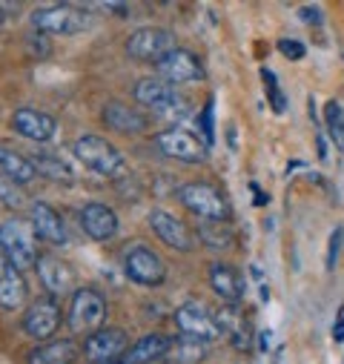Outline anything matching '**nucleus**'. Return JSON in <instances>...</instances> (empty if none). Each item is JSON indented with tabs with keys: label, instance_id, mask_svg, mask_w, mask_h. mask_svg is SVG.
Listing matches in <instances>:
<instances>
[{
	"label": "nucleus",
	"instance_id": "nucleus-1",
	"mask_svg": "<svg viewBox=\"0 0 344 364\" xmlns=\"http://www.w3.org/2000/svg\"><path fill=\"white\" fill-rule=\"evenodd\" d=\"M176 198L181 201V207L187 213H193L201 221L227 224L232 218V207H230L227 196L215 184H207V181H190V184H181L176 190Z\"/></svg>",
	"mask_w": 344,
	"mask_h": 364
},
{
	"label": "nucleus",
	"instance_id": "nucleus-2",
	"mask_svg": "<svg viewBox=\"0 0 344 364\" xmlns=\"http://www.w3.org/2000/svg\"><path fill=\"white\" fill-rule=\"evenodd\" d=\"M72 155L95 175H104V178H112V175H121L127 169V158L124 152L109 144L107 138L101 135H80L75 144H72Z\"/></svg>",
	"mask_w": 344,
	"mask_h": 364
},
{
	"label": "nucleus",
	"instance_id": "nucleus-3",
	"mask_svg": "<svg viewBox=\"0 0 344 364\" xmlns=\"http://www.w3.org/2000/svg\"><path fill=\"white\" fill-rule=\"evenodd\" d=\"M132 95L141 107L152 109L155 115L161 118H184L190 104L184 101V95L178 92L172 83L161 80V77H141L135 86H132Z\"/></svg>",
	"mask_w": 344,
	"mask_h": 364
},
{
	"label": "nucleus",
	"instance_id": "nucleus-4",
	"mask_svg": "<svg viewBox=\"0 0 344 364\" xmlns=\"http://www.w3.org/2000/svg\"><path fill=\"white\" fill-rule=\"evenodd\" d=\"M66 324L72 333H86L92 336L107 327V299L95 287H77L69 301Z\"/></svg>",
	"mask_w": 344,
	"mask_h": 364
},
{
	"label": "nucleus",
	"instance_id": "nucleus-5",
	"mask_svg": "<svg viewBox=\"0 0 344 364\" xmlns=\"http://www.w3.org/2000/svg\"><path fill=\"white\" fill-rule=\"evenodd\" d=\"M32 26L41 35H77L92 26V15L86 6L58 4V6H41L32 12Z\"/></svg>",
	"mask_w": 344,
	"mask_h": 364
},
{
	"label": "nucleus",
	"instance_id": "nucleus-6",
	"mask_svg": "<svg viewBox=\"0 0 344 364\" xmlns=\"http://www.w3.org/2000/svg\"><path fill=\"white\" fill-rule=\"evenodd\" d=\"M35 227H32V221H23V218H9V221H4L0 224V247L6 250V255H9V264L15 267V269H29V267H35L38 264V258H41V252H38V247H35Z\"/></svg>",
	"mask_w": 344,
	"mask_h": 364
},
{
	"label": "nucleus",
	"instance_id": "nucleus-7",
	"mask_svg": "<svg viewBox=\"0 0 344 364\" xmlns=\"http://www.w3.org/2000/svg\"><path fill=\"white\" fill-rule=\"evenodd\" d=\"M124 276L141 287H158L166 282V264L146 244H132L124 250Z\"/></svg>",
	"mask_w": 344,
	"mask_h": 364
},
{
	"label": "nucleus",
	"instance_id": "nucleus-8",
	"mask_svg": "<svg viewBox=\"0 0 344 364\" xmlns=\"http://www.w3.org/2000/svg\"><path fill=\"white\" fill-rule=\"evenodd\" d=\"M172 321H176L178 333L184 338H195V341H215L221 338V330H218V321H215V310H210L204 301H184L176 307L172 313Z\"/></svg>",
	"mask_w": 344,
	"mask_h": 364
},
{
	"label": "nucleus",
	"instance_id": "nucleus-9",
	"mask_svg": "<svg viewBox=\"0 0 344 364\" xmlns=\"http://www.w3.org/2000/svg\"><path fill=\"white\" fill-rule=\"evenodd\" d=\"M60 324H63V307H60V299H52V296H38L21 318L23 333L43 344L52 341V336L60 330Z\"/></svg>",
	"mask_w": 344,
	"mask_h": 364
},
{
	"label": "nucleus",
	"instance_id": "nucleus-10",
	"mask_svg": "<svg viewBox=\"0 0 344 364\" xmlns=\"http://www.w3.org/2000/svg\"><path fill=\"white\" fill-rule=\"evenodd\" d=\"M155 146L163 158H172V161H178V164H204L210 149L204 141H198L193 132L181 129V127H172V129H163L155 135Z\"/></svg>",
	"mask_w": 344,
	"mask_h": 364
},
{
	"label": "nucleus",
	"instance_id": "nucleus-11",
	"mask_svg": "<svg viewBox=\"0 0 344 364\" xmlns=\"http://www.w3.org/2000/svg\"><path fill=\"white\" fill-rule=\"evenodd\" d=\"M124 49L132 60L158 63L161 58H166L172 49H176V35L169 29H161V26H141L127 38Z\"/></svg>",
	"mask_w": 344,
	"mask_h": 364
},
{
	"label": "nucleus",
	"instance_id": "nucleus-12",
	"mask_svg": "<svg viewBox=\"0 0 344 364\" xmlns=\"http://www.w3.org/2000/svg\"><path fill=\"white\" fill-rule=\"evenodd\" d=\"M158 69V77L172 83V86H181V83H195V80H204L207 77V69L201 63V58L190 49H181L176 46L166 58H161L155 63Z\"/></svg>",
	"mask_w": 344,
	"mask_h": 364
},
{
	"label": "nucleus",
	"instance_id": "nucleus-13",
	"mask_svg": "<svg viewBox=\"0 0 344 364\" xmlns=\"http://www.w3.org/2000/svg\"><path fill=\"white\" fill-rule=\"evenodd\" d=\"M35 269H38L41 284L46 287V296L63 299L66 293H75V272H72V267H69L63 258H58L55 252H41Z\"/></svg>",
	"mask_w": 344,
	"mask_h": 364
},
{
	"label": "nucleus",
	"instance_id": "nucleus-14",
	"mask_svg": "<svg viewBox=\"0 0 344 364\" xmlns=\"http://www.w3.org/2000/svg\"><path fill=\"white\" fill-rule=\"evenodd\" d=\"M146 221H149L152 232H155L166 247L178 250V252H193V250H195V232H193L181 218L172 215V213H166V210H152Z\"/></svg>",
	"mask_w": 344,
	"mask_h": 364
},
{
	"label": "nucleus",
	"instance_id": "nucleus-15",
	"mask_svg": "<svg viewBox=\"0 0 344 364\" xmlns=\"http://www.w3.org/2000/svg\"><path fill=\"white\" fill-rule=\"evenodd\" d=\"M77 221H80V230L90 235L92 241H112L121 230L118 224V213L109 207V204H101V201H90L83 204L80 213H77Z\"/></svg>",
	"mask_w": 344,
	"mask_h": 364
},
{
	"label": "nucleus",
	"instance_id": "nucleus-16",
	"mask_svg": "<svg viewBox=\"0 0 344 364\" xmlns=\"http://www.w3.org/2000/svg\"><path fill=\"white\" fill-rule=\"evenodd\" d=\"M124 353H127V330L121 327H104L83 341V358L92 364L118 361Z\"/></svg>",
	"mask_w": 344,
	"mask_h": 364
},
{
	"label": "nucleus",
	"instance_id": "nucleus-17",
	"mask_svg": "<svg viewBox=\"0 0 344 364\" xmlns=\"http://www.w3.org/2000/svg\"><path fill=\"white\" fill-rule=\"evenodd\" d=\"M207 279H210L213 293L224 304H241L244 301V296H247V279H244V272L238 267L224 264V261H215L207 269Z\"/></svg>",
	"mask_w": 344,
	"mask_h": 364
},
{
	"label": "nucleus",
	"instance_id": "nucleus-18",
	"mask_svg": "<svg viewBox=\"0 0 344 364\" xmlns=\"http://www.w3.org/2000/svg\"><path fill=\"white\" fill-rule=\"evenodd\" d=\"M12 129L26 138V141H35V144H52L58 138V121L41 109H32V107H21L15 109L12 115Z\"/></svg>",
	"mask_w": 344,
	"mask_h": 364
},
{
	"label": "nucleus",
	"instance_id": "nucleus-19",
	"mask_svg": "<svg viewBox=\"0 0 344 364\" xmlns=\"http://www.w3.org/2000/svg\"><path fill=\"white\" fill-rule=\"evenodd\" d=\"M215 321H218V330L221 336L230 338V344L241 353H247L252 347V324L247 321V316L241 313L238 304H224L221 310H215Z\"/></svg>",
	"mask_w": 344,
	"mask_h": 364
},
{
	"label": "nucleus",
	"instance_id": "nucleus-20",
	"mask_svg": "<svg viewBox=\"0 0 344 364\" xmlns=\"http://www.w3.org/2000/svg\"><path fill=\"white\" fill-rule=\"evenodd\" d=\"M101 121H104L107 129L121 132V135H141V132L149 129V115H144V112H138L127 104H118V101L104 104Z\"/></svg>",
	"mask_w": 344,
	"mask_h": 364
},
{
	"label": "nucleus",
	"instance_id": "nucleus-21",
	"mask_svg": "<svg viewBox=\"0 0 344 364\" xmlns=\"http://www.w3.org/2000/svg\"><path fill=\"white\" fill-rule=\"evenodd\" d=\"M172 344H176V338L166 336V333H146L132 347H127V353L118 361L121 364H152V361L169 355Z\"/></svg>",
	"mask_w": 344,
	"mask_h": 364
},
{
	"label": "nucleus",
	"instance_id": "nucleus-22",
	"mask_svg": "<svg viewBox=\"0 0 344 364\" xmlns=\"http://www.w3.org/2000/svg\"><path fill=\"white\" fill-rule=\"evenodd\" d=\"M32 227H35V235L49 241V244H58L63 247L69 241V232H66V224H63V215L49 207L46 201H32Z\"/></svg>",
	"mask_w": 344,
	"mask_h": 364
},
{
	"label": "nucleus",
	"instance_id": "nucleus-23",
	"mask_svg": "<svg viewBox=\"0 0 344 364\" xmlns=\"http://www.w3.org/2000/svg\"><path fill=\"white\" fill-rule=\"evenodd\" d=\"M80 353L83 350L77 347L75 338H58V341H46V344L29 350L26 364H75Z\"/></svg>",
	"mask_w": 344,
	"mask_h": 364
},
{
	"label": "nucleus",
	"instance_id": "nucleus-24",
	"mask_svg": "<svg viewBox=\"0 0 344 364\" xmlns=\"http://www.w3.org/2000/svg\"><path fill=\"white\" fill-rule=\"evenodd\" d=\"M26 299H29V284L23 279V272L9 267L4 276H0V310L15 313L26 304Z\"/></svg>",
	"mask_w": 344,
	"mask_h": 364
},
{
	"label": "nucleus",
	"instance_id": "nucleus-25",
	"mask_svg": "<svg viewBox=\"0 0 344 364\" xmlns=\"http://www.w3.org/2000/svg\"><path fill=\"white\" fill-rule=\"evenodd\" d=\"M29 161H32L38 178H46V181H52V184H66V187L75 184L72 166H69L63 158H58L55 152H35Z\"/></svg>",
	"mask_w": 344,
	"mask_h": 364
},
{
	"label": "nucleus",
	"instance_id": "nucleus-26",
	"mask_svg": "<svg viewBox=\"0 0 344 364\" xmlns=\"http://www.w3.org/2000/svg\"><path fill=\"white\" fill-rule=\"evenodd\" d=\"M0 172L9 175L12 181H18V184H23V187L38 178L32 161L26 155H21L18 149H12L9 144H0Z\"/></svg>",
	"mask_w": 344,
	"mask_h": 364
},
{
	"label": "nucleus",
	"instance_id": "nucleus-27",
	"mask_svg": "<svg viewBox=\"0 0 344 364\" xmlns=\"http://www.w3.org/2000/svg\"><path fill=\"white\" fill-rule=\"evenodd\" d=\"M198 241L207 247V250H232L235 244V232L230 230V224H221V221H204L198 224Z\"/></svg>",
	"mask_w": 344,
	"mask_h": 364
},
{
	"label": "nucleus",
	"instance_id": "nucleus-28",
	"mask_svg": "<svg viewBox=\"0 0 344 364\" xmlns=\"http://www.w3.org/2000/svg\"><path fill=\"white\" fill-rule=\"evenodd\" d=\"M204 355H207V344L204 341H195V338H176V344H172V350H169V364H198V361H204Z\"/></svg>",
	"mask_w": 344,
	"mask_h": 364
},
{
	"label": "nucleus",
	"instance_id": "nucleus-29",
	"mask_svg": "<svg viewBox=\"0 0 344 364\" xmlns=\"http://www.w3.org/2000/svg\"><path fill=\"white\" fill-rule=\"evenodd\" d=\"M324 127H327V135H330L333 146L338 152H344V107L338 101L324 104Z\"/></svg>",
	"mask_w": 344,
	"mask_h": 364
},
{
	"label": "nucleus",
	"instance_id": "nucleus-30",
	"mask_svg": "<svg viewBox=\"0 0 344 364\" xmlns=\"http://www.w3.org/2000/svg\"><path fill=\"white\" fill-rule=\"evenodd\" d=\"M26 201L29 198H26L23 184H18V181H12L9 175L0 172V204L9 207V210H21Z\"/></svg>",
	"mask_w": 344,
	"mask_h": 364
},
{
	"label": "nucleus",
	"instance_id": "nucleus-31",
	"mask_svg": "<svg viewBox=\"0 0 344 364\" xmlns=\"http://www.w3.org/2000/svg\"><path fill=\"white\" fill-rule=\"evenodd\" d=\"M262 80H264V86H267V101H270L273 112H276V115H284V112H287V95L281 92L276 72L264 66V69H262Z\"/></svg>",
	"mask_w": 344,
	"mask_h": 364
},
{
	"label": "nucleus",
	"instance_id": "nucleus-32",
	"mask_svg": "<svg viewBox=\"0 0 344 364\" xmlns=\"http://www.w3.org/2000/svg\"><path fill=\"white\" fill-rule=\"evenodd\" d=\"M341 244H344V227H335V230L330 232V241H327V255H324V269H327V272H333V269H335Z\"/></svg>",
	"mask_w": 344,
	"mask_h": 364
},
{
	"label": "nucleus",
	"instance_id": "nucleus-33",
	"mask_svg": "<svg viewBox=\"0 0 344 364\" xmlns=\"http://www.w3.org/2000/svg\"><path fill=\"white\" fill-rule=\"evenodd\" d=\"M213 104H215V98L210 95V98H207V104H204V109H201V132H204V144H207V146L215 141V127H213Z\"/></svg>",
	"mask_w": 344,
	"mask_h": 364
},
{
	"label": "nucleus",
	"instance_id": "nucleus-34",
	"mask_svg": "<svg viewBox=\"0 0 344 364\" xmlns=\"http://www.w3.org/2000/svg\"><path fill=\"white\" fill-rule=\"evenodd\" d=\"M279 52H281L287 60H301V58L307 55L304 43L296 41V38H281V41H279Z\"/></svg>",
	"mask_w": 344,
	"mask_h": 364
},
{
	"label": "nucleus",
	"instance_id": "nucleus-35",
	"mask_svg": "<svg viewBox=\"0 0 344 364\" xmlns=\"http://www.w3.org/2000/svg\"><path fill=\"white\" fill-rule=\"evenodd\" d=\"M299 18L307 23V26H321L324 23V12L318 6H301L299 9Z\"/></svg>",
	"mask_w": 344,
	"mask_h": 364
},
{
	"label": "nucleus",
	"instance_id": "nucleus-36",
	"mask_svg": "<svg viewBox=\"0 0 344 364\" xmlns=\"http://www.w3.org/2000/svg\"><path fill=\"white\" fill-rule=\"evenodd\" d=\"M333 338L344 341V304L338 307V316H335V324H333Z\"/></svg>",
	"mask_w": 344,
	"mask_h": 364
},
{
	"label": "nucleus",
	"instance_id": "nucleus-37",
	"mask_svg": "<svg viewBox=\"0 0 344 364\" xmlns=\"http://www.w3.org/2000/svg\"><path fill=\"white\" fill-rule=\"evenodd\" d=\"M95 9H104V12H112V15H121V18L129 15V6H124V4H101Z\"/></svg>",
	"mask_w": 344,
	"mask_h": 364
},
{
	"label": "nucleus",
	"instance_id": "nucleus-38",
	"mask_svg": "<svg viewBox=\"0 0 344 364\" xmlns=\"http://www.w3.org/2000/svg\"><path fill=\"white\" fill-rule=\"evenodd\" d=\"M249 190H252V204H255V207H267V204H270L267 193L258 190V184H249Z\"/></svg>",
	"mask_w": 344,
	"mask_h": 364
},
{
	"label": "nucleus",
	"instance_id": "nucleus-39",
	"mask_svg": "<svg viewBox=\"0 0 344 364\" xmlns=\"http://www.w3.org/2000/svg\"><path fill=\"white\" fill-rule=\"evenodd\" d=\"M316 149H318V158H321V161H327V158H330V155H327V138H324L321 132L316 135Z\"/></svg>",
	"mask_w": 344,
	"mask_h": 364
},
{
	"label": "nucleus",
	"instance_id": "nucleus-40",
	"mask_svg": "<svg viewBox=\"0 0 344 364\" xmlns=\"http://www.w3.org/2000/svg\"><path fill=\"white\" fill-rule=\"evenodd\" d=\"M258 350H270V330H264V333H258Z\"/></svg>",
	"mask_w": 344,
	"mask_h": 364
},
{
	"label": "nucleus",
	"instance_id": "nucleus-41",
	"mask_svg": "<svg viewBox=\"0 0 344 364\" xmlns=\"http://www.w3.org/2000/svg\"><path fill=\"white\" fill-rule=\"evenodd\" d=\"M12 264H9V255H6V250L4 247H0V276H4V272L9 269Z\"/></svg>",
	"mask_w": 344,
	"mask_h": 364
},
{
	"label": "nucleus",
	"instance_id": "nucleus-42",
	"mask_svg": "<svg viewBox=\"0 0 344 364\" xmlns=\"http://www.w3.org/2000/svg\"><path fill=\"white\" fill-rule=\"evenodd\" d=\"M258 296H262V301L267 304V301H270V287H267V284H262V287H258Z\"/></svg>",
	"mask_w": 344,
	"mask_h": 364
},
{
	"label": "nucleus",
	"instance_id": "nucleus-43",
	"mask_svg": "<svg viewBox=\"0 0 344 364\" xmlns=\"http://www.w3.org/2000/svg\"><path fill=\"white\" fill-rule=\"evenodd\" d=\"M227 141H230V146L235 149V127H230V129H227Z\"/></svg>",
	"mask_w": 344,
	"mask_h": 364
},
{
	"label": "nucleus",
	"instance_id": "nucleus-44",
	"mask_svg": "<svg viewBox=\"0 0 344 364\" xmlns=\"http://www.w3.org/2000/svg\"><path fill=\"white\" fill-rule=\"evenodd\" d=\"M0 23H4V12H0Z\"/></svg>",
	"mask_w": 344,
	"mask_h": 364
}]
</instances>
